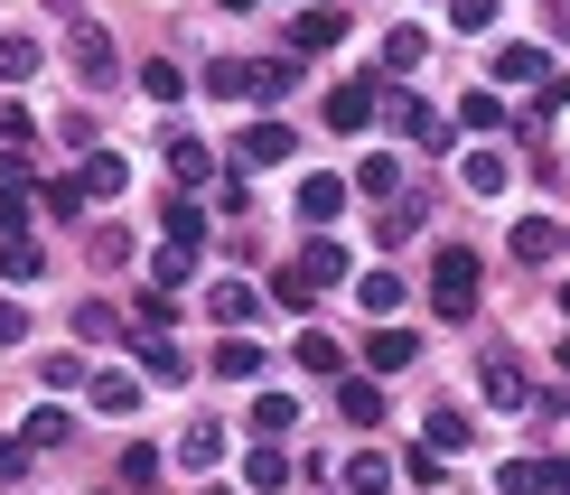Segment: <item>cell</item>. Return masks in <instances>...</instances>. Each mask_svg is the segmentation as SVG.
Here are the masks:
<instances>
[{
	"label": "cell",
	"mask_w": 570,
	"mask_h": 495,
	"mask_svg": "<svg viewBox=\"0 0 570 495\" xmlns=\"http://www.w3.org/2000/svg\"><path fill=\"white\" fill-rule=\"evenodd\" d=\"M495 495H561V467L552 458H505L495 467Z\"/></svg>",
	"instance_id": "5b68a950"
},
{
	"label": "cell",
	"mask_w": 570,
	"mask_h": 495,
	"mask_svg": "<svg viewBox=\"0 0 570 495\" xmlns=\"http://www.w3.org/2000/svg\"><path fill=\"white\" fill-rule=\"evenodd\" d=\"M197 495H216V486H197Z\"/></svg>",
	"instance_id": "db71d44e"
},
{
	"label": "cell",
	"mask_w": 570,
	"mask_h": 495,
	"mask_svg": "<svg viewBox=\"0 0 570 495\" xmlns=\"http://www.w3.org/2000/svg\"><path fill=\"white\" fill-rule=\"evenodd\" d=\"M505 244H514V263H552V253H561V225H552V216H524Z\"/></svg>",
	"instance_id": "d6986e66"
},
{
	"label": "cell",
	"mask_w": 570,
	"mask_h": 495,
	"mask_svg": "<svg viewBox=\"0 0 570 495\" xmlns=\"http://www.w3.org/2000/svg\"><path fill=\"white\" fill-rule=\"evenodd\" d=\"M337 477H346V495H384V486H393V458H384V449H346Z\"/></svg>",
	"instance_id": "9a60e30c"
},
{
	"label": "cell",
	"mask_w": 570,
	"mask_h": 495,
	"mask_svg": "<svg viewBox=\"0 0 570 495\" xmlns=\"http://www.w3.org/2000/svg\"><path fill=\"white\" fill-rule=\"evenodd\" d=\"M66 57H76V76H85V85H122V57H112V38H104V29H76V38H66Z\"/></svg>",
	"instance_id": "3957f363"
},
{
	"label": "cell",
	"mask_w": 570,
	"mask_h": 495,
	"mask_svg": "<svg viewBox=\"0 0 570 495\" xmlns=\"http://www.w3.org/2000/svg\"><path fill=\"white\" fill-rule=\"evenodd\" d=\"M514 187V159L505 150H468V197H505Z\"/></svg>",
	"instance_id": "ac0fdd59"
},
{
	"label": "cell",
	"mask_w": 570,
	"mask_h": 495,
	"mask_svg": "<svg viewBox=\"0 0 570 495\" xmlns=\"http://www.w3.org/2000/svg\"><path fill=\"white\" fill-rule=\"evenodd\" d=\"M337 412L355 420V430H365V420H384V384H374V374H337Z\"/></svg>",
	"instance_id": "9c48e42d"
},
{
	"label": "cell",
	"mask_w": 570,
	"mask_h": 495,
	"mask_svg": "<svg viewBox=\"0 0 570 495\" xmlns=\"http://www.w3.org/2000/svg\"><path fill=\"white\" fill-rule=\"evenodd\" d=\"M355 187H365V197H393V187H402V159H365V169H355Z\"/></svg>",
	"instance_id": "b9f144b4"
},
{
	"label": "cell",
	"mask_w": 570,
	"mask_h": 495,
	"mask_svg": "<svg viewBox=\"0 0 570 495\" xmlns=\"http://www.w3.org/2000/svg\"><path fill=\"white\" fill-rule=\"evenodd\" d=\"M459 122H468V131H505V103H495V93H468Z\"/></svg>",
	"instance_id": "ab89813d"
},
{
	"label": "cell",
	"mask_w": 570,
	"mask_h": 495,
	"mask_svg": "<svg viewBox=\"0 0 570 495\" xmlns=\"http://www.w3.org/2000/svg\"><path fill=\"white\" fill-rule=\"evenodd\" d=\"M38 66H47V47H38V38H0V85H29Z\"/></svg>",
	"instance_id": "7402d4cb"
},
{
	"label": "cell",
	"mask_w": 570,
	"mask_h": 495,
	"mask_svg": "<svg viewBox=\"0 0 570 495\" xmlns=\"http://www.w3.org/2000/svg\"><path fill=\"white\" fill-rule=\"evenodd\" d=\"M495 85H552V47H495Z\"/></svg>",
	"instance_id": "52a82bcc"
},
{
	"label": "cell",
	"mask_w": 570,
	"mask_h": 495,
	"mask_svg": "<svg viewBox=\"0 0 570 495\" xmlns=\"http://www.w3.org/2000/svg\"><path fill=\"white\" fill-rule=\"evenodd\" d=\"M140 365H150L159 384H187V346H169V337H159V327H150V337H140Z\"/></svg>",
	"instance_id": "603a6c76"
},
{
	"label": "cell",
	"mask_w": 570,
	"mask_h": 495,
	"mask_svg": "<svg viewBox=\"0 0 570 495\" xmlns=\"http://www.w3.org/2000/svg\"><path fill=\"white\" fill-rule=\"evenodd\" d=\"M159 225H169V253H197L206 244V206L197 197H169V206H159Z\"/></svg>",
	"instance_id": "4fadbf2b"
},
{
	"label": "cell",
	"mask_w": 570,
	"mask_h": 495,
	"mask_svg": "<svg viewBox=\"0 0 570 495\" xmlns=\"http://www.w3.org/2000/svg\"><path fill=\"white\" fill-rule=\"evenodd\" d=\"M374 234H384V244H412V234H421V206H412V197L384 206V216H374Z\"/></svg>",
	"instance_id": "74e56055"
},
{
	"label": "cell",
	"mask_w": 570,
	"mask_h": 495,
	"mask_svg": "<svg viewBox=\"0 0 570 495\" xmlns=\"http://www.w3.org/2000/svg\"><path fill=\"white\" fill-rule=\"evenodd\" d=\"M38 374H47V393H76V384H85V356H47Z\"/></svg>",
	"instance_id": "c3c4849f"
},
{
	"label": "cell",
	"mask_w": 570,
	"mask_h": 495,
	"mask_svg": "<svg viewBox=\"0 0 570 495\" xmlns=\"http://www.w3.org/2000/svg\"><path fill=\"white\" fill-rule=\"evenodd\" d=\"M487 393H495V403L514 412V403H524L533 384H524V365H514V356H487Z\"/></svg>",
	"instance_id": "4316f807"
},
{
	"label": "cell",
	"mask_w": 570,
	"mask_h": 495,
	"mask_svg": "<svg viewBox=\"0 0 570 495\" xmlns=\"http://www.w3.org/2000/svg\"><path fill=\"white\" fill-rule=\"evenodd\" d=\"M291 85H299V66H291V57H263V66H253V93H263V103H281Z\"/></svg>",
	"instance_id": "e575fe53"
},
{
	"label": "cell",
	"mask_w": 570,
	"mask_h": 495,
	"mask_svg": "<svg viewBox=\"0 0 570 495\" xmlns=\"http://www.w3.org/2000/svg\"><path fill=\"white\" fill-rule=\"evenodd\" d=\"M412 356H421V337H412V327H374V337H365V365H374V374H402Z\"/></svg>",
	"instance_id": "30bf717a"
},
{
	"label": "cell",
	"mask_w": 570,
	"mask_h": 495,
	"mask_svg": "<svg viewBox=\"0 0 570 495\" xmlns=\"http://www.w3.org/2000/svg\"><path fill=\"white\" fill-rule=\"evenodd\" d=\"M140 93H150V103H178V93H187V76H178L169 57H150V66H140Z\"/></svg>",
	"instance_id": "1f68e13d"
},
{
	"label": "cell",
	"mask_w": 570,
	"mask_h": 495,
	"mask_svg": "<svg viewBox=\"0 0 570 495\" xmlns=\"http://www.w3.org/2000/svg\"><path fill=\"white\" fill-rule=\"evenodd\" d=\"M421 57H431V47H421V29H393V38H384V76H412Z\"/></svg>",
	"instance_id": "836d02e7"
},
{
	"label": "cell",
	"mask_w": 570,
	"mask_h": 495,
	"mask_svg": "<svg viewBox=\"0 0 570 495\" xmlns=\"http://www.w3.org/2000/svg\"><path fill=\"white\" fill-rule=\"evenodd\" d=\"M449 29H468V38L495 29V0H449Z\"/></svg>",
	"instance_id": "7bdbcfd3"
},
{
	"label": "cell",
	"mask_w": 570,
	"mask_h": 495,
	"mask_svg": "<svg viewBox=\"0 0 570 495\" xmlns=\"http://www.w3.org/2000/svg\"><path fill=\"white\" fill-rule=\"evenodd\" d=\"M244 420H253V430H263V439H281V430H291V420H299V403H291V393H263V403H253Z\"/></svg>",
	"instance_id": "f546056e"
},
{
	"label": "cell",
	"mask_w": 570,
	"mask_h": 495,
	"mask_svg": "<svg viewBox=\"0 0 570 495\" xmlns=\"http://www.w3.org/2000/svg\"><path fill=\"white\" fill-rule=\"evenodd\" d=\"M29 337V318H19V299H0V346H19Z\"/></svg>",
	"instance_id": "f907efd6"
},
{
	"label": "cell",
	"mask_w": 570,
	"mask_h": 495,
	"mask_svg": "<svg viewBox=\"0 0 570 495\" xmlns=\"http://www.w3.org/2000/svg\"><path fill=\"white\" fill-rule=\"evenodd\" d=\"M94 131H104L94 112H57V140H66V150H94Z\"/></svg>",
	"instance_id": "7dc6e473"
},
{
	"label": "cell",
	"mask_w": 570,
	"mask_h": 495,
	"mask_svg": "<svg viewBox=\"0 0 570 495\" xmlns=\"http://www.w3.org/2000/svg\"><path fill=\"white\" fill-rule=\"evenodd\" d=\"M169 178H178V187H197V178H206V140H197V131H178V140H169Z\"/></svg>",
	"instance_id": "4dcf8cb0"
},
{
	"label": "cell",
	"mask_w": 570,
	"mask_h": 495,
	"mask_svg": "<svg viewBox=\"0 0 570 495\" xmlns=\"http://www.w3.org/2000/svg\"><path fill=\"white\" fill-rule=\"evenodd\" d=\"M76 187H85V197H122V187H131V159H122V150H94Z\"/></svg>",
	"instance_id": "e0dca14e"
},
{
	"label": "cell",
	"mask_w": 570,
	"mask_h": 495,
	"mask_svg": "<svg viewBox=\"0 0 570 495\" xmlns=\"http://www.w3.org/2000/svg\"><path fill=\"white\" fill-rule=\"evenodd\" d=\"M206 309H216L225 327H244V318H253V290H244V280H216V290H206Z\"/></svg>",
	"instance_id": "d6a6232c"
},
{
	"label": "cell",
	"mask_w": 570,
	"mask_h": 495,
	"mask_svg": "<svg viewBox=\"0 0 570 495\" xmlns=\"http://www.w3.org/2000/svg\"><path fill=\"white\" fill-rule=\"evenodd\" d=\"M374 103H384V93H374V76H355V85L327 93V122H337V131H365V122H374Z\"/></svg>",
	"instance_id": "8992f818"
},
{
	"label": "cell",
	"mask_w": 570,
	"mask_h": 495,
	"mask_svg": "<svg viewBox=\"0 0 570 495\" xmlns=\"http://www.w3.org/2000/svg\"><path fill=\"white\" fill-rule=\"evenodd\" d=\"M337 38H346V19H337V10H299V19H291V38H281V47H299V57H318V47H337Z\"/></svg>",
	"instance_id": "7c38bea8"
},
{
	"label": "cell",
	"mask_w": 570,
	"mask_h": 495,
	"mask_svg": "<svg viewBox=\"0 0 570 495\" xmlns=\"http://www.w3.org/2000/svg\"><path fill=\"white\" fill-rule=\"evenodd\" d=\"M291 280H299L308 299H318L327 280H346V253H337V244H327V234H318V244H299V263H291Z\"/></svg>",
	"instance_id": "277c9868"
},
{
	"label": "cell",
	"mask_w": 570,
	"mask_h": 495,
	"mask_svg": "<svg viewBox=\"0 0 570 495\" xmlns=\"http://www.w3.org/2000/svg\"><path fill=\"white\" fill-rule=\"evenodd\" d=\"M412 486H431V495H449V458H440V449H412Z\"/></svg>",
	"instance_id": "f6af8a7d"
},
{
	"label": "cell",
	"mask_w": 570,
	"mask_h": 495,
	"mask_svg": "<svg viewBox=\"0 0 570 495\" xmlns=\"http://www.w3.org/2000/svg\"><path fill=\"white\" fill-rule=\"evenodd\" d=\"M0 187H29V150H0Z\"/></svg>",
	"instance_id": "816d5d0a"
},
{
	"label": "cell",
	"mask_w": 570,
	"mask_h": 495,
	"mask_svg": "<svg viewBox=\"0 0 570 495\" xmlns=\"http://www.w3.org/2000/svg\"><path fill=\"white\" fill-rule=\"evenodd\" d=\"M76 337H94V346H112V337H122V318H112L104 299H85V309H76Z\"/></svg>",
	"instance_id": "8d00e7d4"
},
{
	"label": "cell",
	"mask_w": 570,
	"mask_h": 495,
	"mask_svg": "<svg viewBox=\"0 0 570 495\" xmlns=\"http://www.w3.org/2000/svg\"><path fill=\"white\" fill-rule=\"evenodd\" d=\"M421 430H431L421 449H440V458H449V449H468V430H478V420H468L459 403H431V420H421Z\"/></svg>",
	"instance_id": "2e32d148"
},
{
	"label": "cell",
	"mask_w": 570,
	"mask_h": 495,
	"mask_svg": "<svg viewBox=\"0 0 570 495\" xmlns=\"http://www.w3.org/2000/svg\"><path fill=\"white\" fill-rule=\"evenodd\" d=\"M216 374H234V384H253V374H263V346H253V337H225V346H216Z\"/></svg>",
	"instance_id": "f1b7e54d"
},
{
	"label": "cell",
	"mask_w": 570,
	"mask_h": 495,
	"mask_svg": "<svg viewBox=\"0 0 570 495\" xmlns=\"http://www.w3.org/2000/svg\"><path fill=\"white\" fill-rule=\"evenodd\" d=\"M291 150H299L291 122H253V131H244V159H253V169H272V159H291Z\"/></svg>",
	"instance_id": "ffe728a7"
},
{
	"label": "cell",
	"mask_w": 570,
	"mask_h": 495,
	"mask_svg": "<svg viewBox=\"0 0 570 495\" xmlns=\"http://www.w3.org/2000/svg\"><path fill=\"white\" fill-rule=\"evenodd\" d=\"M0 234H29V187H0Z\"/></svg>",
	"instance_id": "681fc988"
},
{
	"label": "cell",
	"mask_w": 570,
	"mask_h": 495,
	"mask_svg": "<svg viewBox=\"0 0 570 495\" xmlns=\"http://www.w3.org/2000/svg\"><path fill=\"white\" fill-rule=\"evenodd\" d=\"M66 430H76V420H66L57 403H47V412H29V449H57V439H66Z\"/></svg>",
	"instance_id": "60d3db41"
},
{
	"label": "cell",
	"mask_w": 570,
	"mask_h": 495,
	"mask_svg": "<svg viewBox=\"0 0 570 495\" xmlns=\"http://www.w3.org/2000/svg\"><path fill=\"white\" fill-rule=\"evenodd\" d=\"M355 299H365L374 318H393L402 309V271H365V280H355Z\"/></svg>",
	"instance_id": "83f0119b"
},
{
	"label": "cell",
	"mask_w": 570,
	"mask_h": 495,
	"mask_svg": "<svg viewBox=\"0 0 570 495\" xmlns=\"http://www.w3.org/2000/svg\"><path fill=\"white\" fill-rule=\"evenodd\" d=\"M38 140V112L29 103H0V150H29Z\"/></svg>",
	"instance_id": "d590c367"
},
{
	"label": "cell",
	"mask_w": 570,
	"mask_h": 495,
	"mask_svg": "<svg viewBox=\"0 0 570 495\" xmlns=\"http://www.w3.org/2000/svg\"><path fill=\"white\" fill-rule=\"evenodd\" d=\"M29 467V439H0V477H19Z\"/></svg>",
	"instance_id": "f5cc1de1"
},
{
	"label": "cell",
	"mask_w": 570,
	"mask_h": 495,
	"mask_svg": "<svg viewBox=\"0 0 570 495\" xmlns=\"http://www.w3.org/2000/svg\"><path fill=\"white\" fill-rule=\"evenodd\" d=\"M187 271H197V253H159V263H150V290H178Z\"/></svg>",
	"instance_id": "bcb514c9"
},
{
	"label": "cell",
	"mask_w": 570,
	"mask_h": 495,
	"mask_svg": "<svg viewBox=\"0 0 570 495\" xmlns=\"http://www.w3.org/2000/svg\"><path fill=\"white\" fill-rule=\"evenodd\" d=\"M216 458H225V420H197V430L178 439V467H197V477H206Z\"/></svg>",
	"instance_id": "44dd1931"
},
{
	"label": "cell",
	"mask_w": 570,
	"mask_h": 495,
	"mask_svg": "<svg viewBox=\"0 0 570 495\" xmlns=\"http://www.w3.org/2000/svg\"><path fill=\"white\" fill-rule=\"evenodd\" d=\"M291 356H299L308 374H337V365H346V346H337V337H327V327H308V337L291 346Z\"/></svg>",
	"instance_id": "d4e9b609"
},
{
	"label": "cell",
	"mask_w": 570,
	"mask_h": 495,
	"mask_svg": "<svg viewBox=\"0 0 570 495\" xmlns=\"http://www.w3.org/2000/svg\"><path fill=\"white\" fill-rule=\"evenodd\" d=\"M122 486H159V449H140V439H131V449H122Z\"/></svg>",
	"instance_id": "ee69618b"
},
{
	"label": "cell",
	"mask_w": 570,
	"mask_h": 495,
	"mask_svg": "<svg viewBox=\"0 0 570 495\" xmlns=\"http://www.w3.org/2000/svg\"><path fill=\"white\" fill-rule=\"evenodd\" d=\"M244 486H253V495H281V486H291V449H281V439H263V449L244 458Z\"/></svg>",
	"instance_id": "5bb4252c"
},
{
	"label": "cell",
	"mask_w": 570,
	"mask_h": 495,
	"mask_svg": "<svg viewBox=\"0 0 570 495\" xmlns=\"http://www.w3.org/2000/svg\"><path fill=\"white\" fill-rule=\"evenodd\" d=\"M478 290H487V263H478V253H459V244H449L440 263H431V309H440L449 327H459V318H478Z\"/></svg>",
	"instance_id": "6da1fadb"
},
{
	"label": "cell",
	"mask_w": 570,
	"mask_h": 495,
	"mask_svg": "<svg viewBox=\"0 0 570 495\" xmlns=\"http://www.w3.org/2000/svg\"><path fill=\"white\" fill-rule=\"evenodd\" d=\"M29 197H38L57 225H76V216H85V187H76V178H47V187H29Z\"/></svg>",
	"instance_id": "cb8c5ba5"
},
{
	"label": "cell",
	"mask_w": 570,
	"mask_h": 495,
	"mask_svg": "<svg viewBox=\"0 0 570 495\" xmlns=\"http://www.w3.org/2000/svg\"><path fill=\"white\" fill-rule=\"evenodd\" d=\"M299 216H308V225H337V216H346V178H327V169L299 178Z\"/></svg>",
	"instance_id": "ba28073f"
},
{
	"label": "cell",
	"mask_w": 570,
	"mask_h": 495,
	"mask_svg": "<svg viewBox=\"0 0 570 495\" xmlns=\"http://www.w3.org/2000/svg\"><path fill=\"white\" fill-rule=\"evenodd\" d=\"M384 131H393V140H412V150H431V159L449 150V140H459V122H440L421 93H393V103H384Z\"/></svg>",
	"instance_id": "7a4b0ae2"
},
{
	"label": "cell",
	"mask_w": 570,
	"mask_h": 495,
	"mask_svg": "<svg viewBox=\"0 0 570 495\" xmlns=\"http://www.w3.org/2000/svg\"><path fill=\"white\" fill-rule=\"evenodd\" d=\"M0 271H10L19 290H29V280H47V253L29 244V234H10V253H0Z\"/></svg>",
	"instance_id": "484cf974"
},
{
	"label": "cell",
	"mask_w": 570,
	"mask_h": 495,
	"mask_svg": "<svg viewBox=\"0 0 570 495\" xmlns=\"http://www.w3.org/2000/svg\"><path fill=\"white\" fill-rule=\"evenodd\" d=\"M85 393H94V412H104V420H140V384H131V374H85Z\"/></svg>",
	"instance_id": "8fae6325"
},
{
	"label": "cell",
	"mask_w": 570,
	"mask_h": 495,
	"mask_svg": "<svg viewBox=\"0 0 570 495\" xmlns=\"http://www.w3.org/2000/svg\"><path fill=\"white\" fill-rule=\"evenodd\" d=\"M206 93H253V66L244 57H216V66H206Z\"/></svg>",
	"instance_id": "f35d334b"
}]
</instances>
